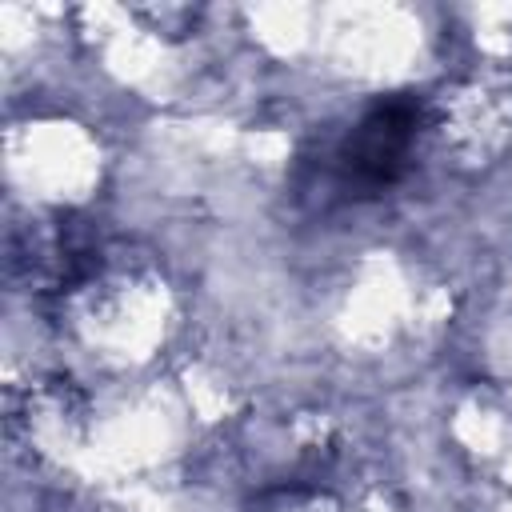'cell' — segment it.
Instances as JSON below:
<instances>
[{
	"mask_svg": "<svg viewBox=\"0 0 512 512\" xmlns=\"http://www.w3.org/2000/svg\"><path fill=\"white\" fill-rule=\"evenodd\" d=\"M420 100L416 96H388L376 100L360 124L344 136L336 160H340V176L348 188L372 196L388 184H396L408 168V152L412 140L420 132Z\"/></svg>",
	"mask_w": 512,
	"mask_h": 512,
	"instance_id": "1",
	"label": "cell"
}]
</instances>
